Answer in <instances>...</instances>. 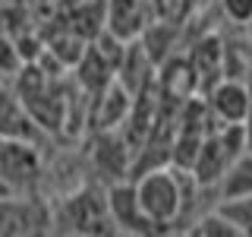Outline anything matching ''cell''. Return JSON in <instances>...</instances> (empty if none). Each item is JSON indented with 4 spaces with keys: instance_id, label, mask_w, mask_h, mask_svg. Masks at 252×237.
I'll return each instance as SVG.
<instances>
[{
    "instance_id": "7c38bea8",
    "label": "cell",
    "mask_w": 252,
    "mask_h": 237,
    "mask_svg": "<svg viewBox=\"0 0 252 237\" xmlns=\"http://www.w3.org/2000/svg\"><path fill=\"white\" fill-rule=\"evenodd\" d=\"M129 158H136L132 149H129V142L114 136L110 130H104V136L98 139V149H94V164H98V171L104 174V177H110V184H114V180H123V174L129 171Z\"/></svg>"
},
{
    "instance_id": "277c9868",
    "label": "cell",
    "mask_w": 252,
    "mask_h": 237,
    "mask_svg": "<svg viewBox=\"0 0 252 237\" xmlns=\"http://www.w3.org/2000/svg\"><path fill=\"white\" fill-rule=\"evenodd\" d=\"M208 101L220 123H246L252 114V92L240 76H224L215 89H208Z\"/></svg>"
},
{
    "instance_id": "ba28073f",
    "label": "cell",
    "mask_w": 252,
    "mask_h": 237,
    "mask_svg": "<svg viewBox=\"0 0 252 237\" xmlns=\"http://www.w3.org/2000/svg\"><path fill=\"white\" fill-rule=\"evenodd\" d=\"M233 152L227 149V142L220 139V133H208L202 142V152H199V161H195V168H192V180L199 187H218L220 184V177L227 174V168H230V161H233Z\"/></svg>"
},
{
    "instance_id": "5bb4252c",
    "label": "cell",
    "mask_w": 252,
    "mask_h": 237,
    "mask_svg": "<svg viewBox=\"0 0 252 237\" xmlns=\"http://www.w3.org/2000/svg\"><path fill=\"white\" fill-rule=\"evenodd\" d=\"M26 105L22 101H13V95L0 92V136H10V139H26Z\"/></svg>"
},
{
    "instance_id": "3957f363",
    "label": "cell",
    "mask_w": 252,
    "mask_h": 237,
    "mask_svg": "<svg viewBox=\"0 0 252 237\" xmlns=\"http://www.w3.org/2000/svg\"><path fill=\"white\" fill-rule=\"evenodd\" d=\"M47 225H54L47 205L26 199V196L0 199V234H41L47 231Z\"/></svg>"
},
{
    "instance_id": "9c48e42d",
    "label": "cell",
    "mask_w": 252,
    "mask_h": 237,
    "mask_svg": "<svg viewBox=\"0 0 252 237\" xmlns=\"http://www.w3.org/2000/svg\"><path fill=\"white\" fill-rule=\"evenodd\" d=\"M155 82L161 89V98L180 101V105L199 92V79H195V70L189 63V57H167L161 63V73L155 76Z\"/></svg>"
},
{
    "instance_id": "8fae6325",
    "label": "cell",
    "mask_w": 252,
    "mask_h": 237,
    "mask_svg": "<svg viewBox=\"0 0 252 237\" xmlns=\"http://www.w3.org/2000/svg\"><path fill=\"white\" fill-rule=\"evenodd\" d=\"M76 79H79V85H82L85 92L98 95V92H104L107 85L117 79V67L89 41L85 54H82V57H79V63H76Z\"/></svg>"
},
{
    "instance_id": "e0dca14e",
    "label": "cell",
    "mask_w": 252,
    "mask_h": 237,
    "mask_svg": "<svg viewBox=\"0 0 252 237\" xmlns=\"http://www.w3.org/2000/svg\"><path fill=\"white\" fill-rule=\"evenodd\" d=\"M186 3L189 0H145L152 22H180L186 16Z\"/></svg>"
},
{
    "instance_id": "ffe728a7",
    "label": "cell",
    "mask_w": 252,
    "mask_h": 237,
    "mask_svg": "<svg viewBox=\"0 0 252 237\" xmlns=\"http://www.w3.org/2000/svg\"><path fill=\"white\" fill-rule=\"evenodd\" d=\"M246 149L252 152V114H249V120H246Z\"/></svg>"
},
{
    "instance_id": "4fadbf2b",
    "label": "cell",
    "mask_w": 252,
    "mask_h": 237,
    "mask_svg": "<svg viewBox=\"0 0 252 237\" xmlns=\"http://www.w3.org/2000/svg\"><path fill=\"white\" fill-rule=\"evenodd\" d=\"M220 199H233V196H252V152H243L230 161L227 174L220 177Z\"/></svg>"
},
{
    "instance_id": "d6986e66",
    "label": "cell",
    "mask_w": 252,
    "mask_h": 237,
    "mask_svg": "<svg viewBox=\"0 0 252 237\" xmlns=\"http://www.w3.org/2000/svg\"><path fill=\"white\" fill-rule=\"evenodd\" d=\"M220 10L230 22H240V26L252 22V0H220Z\"/></svg>"
},
{
    "instance_id": "9a60e30c",
    "label": "cell",
    "mask_w": 252,
    "mask_h": 237,
    "mask_svg": "<svg viewBox=\"0 0 252 237\" xmlns=\"http://www.w3.org/2000/svg\"><path fill=\"white\" fill-rule=\"evenodd\" d=\"M218 209L233 221L240 237H252V196H233V199H220Z\"/></svg>"
},
{
    "instance_id": "52a82bcc",
    "label": "cell",
    "mask_w": 252,
    "mask_h": 237,
    "mask_svg": "<svg viewBox=\"0 0 252 237\" xmlns=\"http://www.w3.org/2000/svg\"><path fill=\"white\" fill-rule=\"evenodd\" d=\"M107 209H110V218H114V225H120L123 231H142L145 225L155 231V225L145 218V212H142V205H139L136 184L114 180V184L107 187Z\"/></svg>"
},
{
    "instance_id": "30bf717a",
    "label": "cell",
    "mask_w": 252,
    "mask_h": 237,
    "mask_svg": "<svg viewBox=\"0 0 252 237\" xmlns=\"http://www.w3.org/2000/svg\"><path fill=\"white\" fill-rule=\"evenodd\" d=\"M132 101H136V95L126 89L123 82H117V79L104 92L94 95V123L101 126V133L117 130L120 123H126V117H129V111H132Z\"/></svg>"
},
{
    "instance_id": "5b68a950",
    "label": "cell",
    "mask_w": 252,
    "mask_h": 237,
    "mask_svg": "<svg viewBox=\"0 0 252 237\" xmlns=\"http://www.w3.org/2000/svg\"><path fill=\"white\" fill-rule=\"evenodd\" d=\"M152 26L145 0H107L104 6V29L120 41H139V35Z\"/></svg>"
},
{
    "instance_id": "2e32d148",
    "label": "cell",
    "mask_w": 252,
    "mask_h": 237,
    "mask_svg": "<svg viewBox=\"0 0 252 237\" xmlns=\"http://www.w3.org/2000/svg\"><path fill=\"white\" fill-rule=\"evenodd\" d=\"M189 234H195V237H240V231L233 228V221L224 215L220 209H215V212H208L199 225L192 228Z\"/></svg>"
},
{
    "instance_id": "ac0fdd59",
    "label": "cell",
    "mask_w": 252,
    "mask_h": 237,
    "mask_svg": "<svg viewBox=\"0 0 252 237\" xmlns=\"http://www.w3.org/2000/svg\"><path fill=\"white\" fill-rule=\"evenodd\" d=\"M22 67H26V60L19 54V44L13 38L0 35V73H19Z\"/></svg>"
},
{
    "instance_id": "7a4b0ae2",
    "label": "cell",
    "mask_w": 252,
    "mask_h": 237,
    "mask_svg": "<svg viewBox=\"0 0 252 237\" xmlns=\"http://www.w3.org/2000/svg\"><path fill=\"white\" fill-rule=\"evenodd\" d=\"M60 221L69 225V231H76V234H104V231H110L114 218H110V209H107V193L98 196V193H92V190H79L76 196H69V199L63 202Z\"/></svg>"
},
{
    "instance_id": "8992f818",
    "label": "cell",
    "mask_w": 252,
    "mask_h": 237,
    "mask_svg": "<svg viewBox=\"0 0 252 237\" xmlns=\"http://www.w3.org/2000/svg\"><path fill=\"white\" fill-rule=\"evenodd\" d=\"M189 63L195 70V79H199V92L215 89L220 79L227 76V47L218 35H205L195 41L192 54H189Z\"/></svg>"
},
{
    "instance_id": "6da1fadb",
    "label": "cell",
    "mask_w": 252,
    "mask_h": 237,
    "mask_svg": "<svg viewBox=\"0 0 252 237\" xmlns=\"http://www.w3.org/2000/svg\"><path fill=\"white\" fill-rule=\"evenodd\" d=\"M136 193H139L142 212L155 225V231L173 225L183 212V184H180L177 168H167V164L148 168L136 180Z\"/></svg>"
}]
</instances>
